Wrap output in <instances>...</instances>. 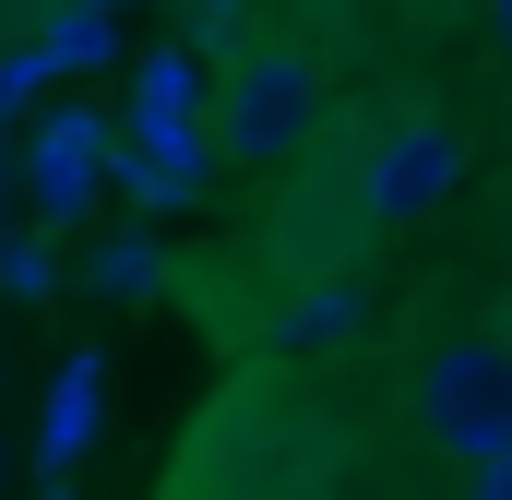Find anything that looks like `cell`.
<instances>
[{"instance_id": "obj_9", "label": "cell", "mask_w": 512, "mask_h": 500, "mask_svg": "<svg viewBox=\"0 0 512 500\" xmlns=\"http://www.w3.org/2000/svg\"><path fill=\"white\" fill-rule=\"evenodd\" d=\"M155 274H167V262H155L143 227H120V239L96 250V286H108V298H155Z\"/></svg>"}, {"instance_id": "obj_8", "label": "cell", "mask_w": 512, "mask_h": 500, "mask_svg": "<svg viewBox=\"0 0 512 500\" xmlns=\"http://www.w3.org/2000/svg\"><path fill=\"white\" fill-rule=\"evenodd\" d=\"M131 120H203V72H191V48H143V72H131Z\"/></svg>"}, {"instance_id": "obj_10", "label": "cell", "mask_w": 512, "mask_h": 500, "mask_svg": "<svg viewBox=\"0 0 512 500\" xmlns=\"http://www.w3.org/2000/svg\"><path fill=\"white\" fill-rule=\"evenodd\" d=\"M48 274H60L48 239H12V250H0V286H12V298H48Z\"/></svg>"}, {"instance_id": "obj_7", "label": "cell", "mask_w": 512, "mask_h": 500, "mask_svg": "<svg viewBox=\"0 0 512 500\" xmlns=\"http://www.w3.org/2000/svg\"><path fill=\"white\" fill-rule=\"evenodd\" d=\"M346 334H358V286L346 274H310V286L274 298V346H346Z\"/></svg>"}, {"instance_id": "obj_4", "label": "cell", "mask_w": 512, "mask_h": 500, "mask_svg": "<svg viewBox=\"0 0 512 500\" xmlns=\"http://www.w3.org/2000/svg\"><path fill=\"white\" fill-rule=\"evenodd\" d=\"M453 179H465V143L441 120H405V131H382V155H370V179H358V215H370V227H405V215H429Z\"/></svg>"}, {"instance_id": "obj_5", "label": "cell", "mask_w": 512, "mask_h": 500, "mask_svg": "<svg viewBox=\"0 0 512 500\" xmlns=\"http://www.w3.org/2000/svg\"><path fill=\"white\" fill-rule=\"evenodd\" d=\"M108 179H120L143 215L191 203L203 191V120H131V143H108Z\"/></svg>"}, {"instance_id": "obj_11", "label": "cell", "mask_w": 512, "mask_h": 500, "mask_svg": "<svg viewBox=\"0 0 512 500\" xmlns=\"http://www.w3.org/2000/svg\"><path fill=\"white\" fill-rule=\"evenodd\" d=\"M477 500H512V453H489V465H477Z\"/></svg>"}, {"instance_id": "obj_6", "label": "cell", "mask_w": 512, "mask_h": 500, "mask_svg": "<svg viewBox=\"0 0 512 500\" xmlns=\"http://www.w3.org/2000/svg\"><path fill=\"white\" fill-rule=\"evenodd\" d=\"M96 405H108V358H72L48 393V429H36V489H72L84 441H96Z\"/></svg>"}, {"instance_id": "obj_2", "label": "cell", "mask_w": 512, "mask_h": 500, "mask_svg": "<svg viewBox=\"0 0 512 500\" xmlns=\"http://www.w3.org/2000/svg\"><path fill=\"white\" fill-rule=\"evenodd\" d=\"M215 131L251 155V167H286L310 131H322V72L298 48H227V96H215Z\"/></svg>"}, {"instance_id": "obj_13", "label": "cell", "mask_w": 512, "mask_h": 500, "mask_svg": "<svg viewBox=\"0 0 512 500\" xmlns=\"http://www.w3.org/2000/svg\"><path fill=\"white\" fill-rule=\"evenodd\" d=\"M96 12H120V0H96Z\"/></svg>"}, {"instance_id": "obj_1", "label": "cell", "mask_w": 512, "mask_h": 500, "mask_svg": "<svg viewBox=\"0 0 512 500\" xmlns=\"http://www.w3.org/2000/svg\"><path fill=\"white\" fill-rule=\"evenodd\" d=\"M417 429H429V453H453L465 477L512 453V334H453V346H429L417 358Z\"/></svg>"}, {"instance_id": "obj_3", "label": "cell", "mask_w": 512, "mask_h": 500, "mask_svg": "<svg viewBox=\"0 0 512 500\" xmlns=\"http://www.w3.org/2000/svg\"><path fill=\"white\" fill-rule=\"evenodd\" d=\"M108 143H120V131L96 120V108H48V120L24 131V191H36L48 227H72V215L108 191Z\"/></svg>"}, {"instance_id": "obj_12", "label": "cell", "mask_w": 512, "mask_h": 500, "mask_svg": "<svg viewBox=\"0 0 512 500\" xmlns=\"http://www.w3.org/2000/svg\"><path fill=\"white\" fill-rule=\"evenodd\" d=\"M501 36H512V0H501Z\"/></svg>"}]
</instances>
